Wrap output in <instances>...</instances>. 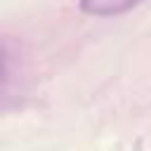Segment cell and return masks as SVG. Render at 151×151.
<instances>
[{"instance_id":"cell-1","label":"cell","mask_w":151,"mask_h":151,"mask_svg":"<svg viewBox=\"0 0 151 151\" xmlns=\"http://www.w3.org/2000/svg\"><path fill=\"white\" fill-rule=\"evenodd\" d=\"M142 2L144 0H80V12L90 17H118Z\"/></svg>"},{"instance_id":"cell-2","label":"cell","mask_w":151,"mask_h":151,"mask_svg":"<svg viewBox=\"0 0 151 151\" xmlns=\"http://www.w3.org/2000/svg\"><path fill=\"white\" fill-rule=\"evenodd\" d=\"M0 76H2V66H0Z\"/></svg>"}]
</instances>
